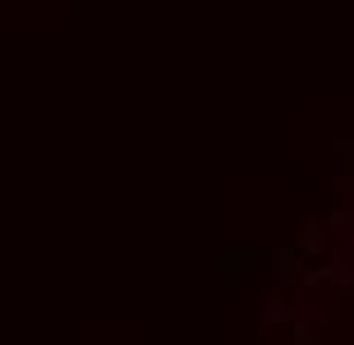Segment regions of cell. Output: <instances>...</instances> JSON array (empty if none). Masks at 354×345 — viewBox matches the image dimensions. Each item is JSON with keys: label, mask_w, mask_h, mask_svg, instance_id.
<instances>
[{"label": "cell", "mask_w": 354, "mask_h": 345, "mask_svg": "<svg viewBox=\"0 0 354 345\" xmlns=\"http://www.w3.org/2000/svg\"><path fill=\"white\" fill-rule=\"evenodd\" d=\"M304 249H322V230H317V221H308V230H304Z\"/></svg>", "instance_id": "6da1fadb"}]
</instances>
